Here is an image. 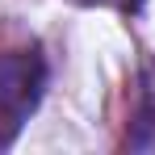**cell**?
<instances>
[{
    "instance_id": "1",
    "label": "cell",
    "mask_w": 155,
    "mask_h": 155,
    "mask_svg": "<svg viewBox=\"0 0 155 155\" xmlns=\"http://www.w3.org/2000/svg\"><path fill=\"white\" fill-rule=\"evenodd\" d=\"M46 54L38 46L0 51V151L17 143V134L46 97Z\"/></svg>"
},
{
    "instance_id": "2",
    "label": "cell",
    "mask_w": 155,
    "mask_h": 155,
    "mask_svg": "<svg viewBox=\"0 0 155 155\" xmlns=\"http://www.w3.org/2000/svg\"><path fill=\"white\" fill-rule=\"evenodd\" d=\"M126 147L130 151H155V63H143V71H138V92H134Z\"/></svg>"
},
{
    "instance_id": "3",
    "label": "cell",
    "mask_w": 155,
    "mask_h": 155,
    "mask_svg": "<svg viewBox=\"0 0 155 155\" xmlns=\"http://www.w3.org/2000/svg\"><path fill=\"white\" fill-rule=\"evenodd\" d=\"M76 4H88V8H117V13H138L143 0H76Z\"/></svg>"
}]
</instances>
